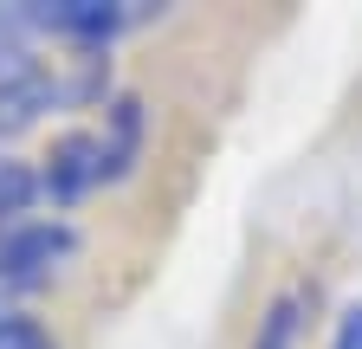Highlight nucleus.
<instances>
[{
  "mask_svg": "<svg viewBox=\"0 0 362 349\" xmlns=\"http://www.w3.org/2000/svg\"><path fill=\"white\" fill-rule=\"evenodd\" d=\"M45 39L20 7H0V136L39 123L45 110H71L104 91L98 59H45Z\"/></svg>",
  "mask_w": 362,
  "mask_h": 349,
  "instance_id": "nucleus-1",
  "label": "nucleus"
},
{
  "mask_svg": "<svg viewBox=\"0 0 362 349\" xmlns=\"http://www.w3.org/2000/svg\"><path fill=\"white\" fill-rule=\"evenodd\" d=\"M136 149H143V110H136L129 97H117V104L104 110V129H71V136L52 143L39 188L52 194L59 207H71V201H84L90 188L117 182V174L136 162Z\"/></svg>",
  "mask_w": 362,
  "mask_h": 349,
  "instance_id": "nucleus-2",
  "label": "nucleus"
},
{
  "mask_svg": "<svg viewBox=\"0 0 362 349\" xmlns=\"http://www.w3.org/2000/svg\"><path fill=\"white\" fill-rule=\"evenodd\" d=\"M0 311H7V285H0Z\"/></svg>",
  "mask_w": 362,
  "mask_h": 349,
  "instance_id": "nucleus-8",
  "label": "nucleus"
},
{
  "mask_svg": "<svg viewBox=\"0 0 362 349\" xmlns=\"http://www.w3.org/2000/svg\"><path fill=\"white\" fill-rule=\"evenodd\" d=\"M252 349H298V297H279L272 317L259 324V343Z\"/></svg>",
  "mask_w": 362,
  "mask_h": 349,
  "instance_id": "nucleus-5",
  "label": "nucleus"
},
{
  "mask_svg": "<svg viewBox=\"0 0 362 349\" xmlns=\"http://www.w3.org/2000/svg\"><path fill=\"white\" fill-rule=\"evenodd\" d=\"M71 227L65 220H20L13 233H0V285L7 291H26V285H45L65 259H71Z\"/></svg>",
  "mask_w": 362,
  "mask_h": 349,
  "instance_id": "nucleus-3",
  "label": "nucleus"
},
{
  "mask_svg": "<svg viewBox=\"0 0 362 349\" xmlns=\"http://www.w3.org/2000/svg\"><path fill=\"white\" fill-rule=\"evenodd\" d=\"M33 201H39V174L26 162H13V155H0V233H13Z\"/></svg>",
  "mask_w": 362,
  "mask_h": 349,
  "instance_id": "nucleus-4",
  "label": "nucleus"
},
{
  "mask_svg": "<svg viewBox=\"0 0 362 349\" xmlns=\"http://www.w3.org/2000/svg\"><path fill=\"white\" fill-rule=\"evenodd\" d=\"M330 349H362V304H349V311L337 317V336H330Z\"/></svg>",
  "mask_w": 362,
  "mask_h": 349,
  "instance_id": "nucleus-7",
  "label": "nucleus"
},
{
  "mask_svg": "<svg viewBox=\"0 0 362 349\" xmlns=\"http://www.w3.org/2000/svg\"><path fill=\"white\" fill-rule=\"evenodd\" d=\"M0 349H59V343L45 336L33 317H20V311H0Z\"/></svg>",
  "mask_w": 362,
  "mask_h": 349,
  "instance_id": "nucleus-6",
  "label": "nucleus"
}]
</instances>
